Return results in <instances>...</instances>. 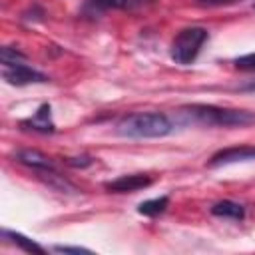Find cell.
Segmentation results:
<instances>
[{"label":"cell","instance_id":"52a82bcc","mask_svg":"<svg viewBox=\"0 0 255 255\" xmlns=\"http://www.w3.org/2000/svg\"><path fill=\"white\" fill-rule=\"evenodd\" d=\"M22 128L34 129V131H42V133H52L56 129V126L52 122V108H50V104H42L32 118L22 122Z\"/></svg>","mask_w":255,"mask_h":255},{"label":"cell","instance_id":"2e32d148","mask_svg":"<svg viewBox=\"0 0 255 255\" xmlns=\"http://www.w3.org/2000/svg\"><path fill=\"white\" fill-rule=\"evenodd\" d=\"M237 90H241V92H255V74L251 78H247L245 82H241L237 86Z\"/></svg>","mask_w":255,"mask_h":255},{"label":"cell","instance_id":"30bf717a","mask_svg":"<svg viewBox=\"0 0 255 255\" xmlns=\"http://www.w3.org/2000/svg\"><path fill=\"white\" fill-rule=\"evenodd\" d=\"M211 213L217 217H227V219H243L245 209H243V205H239L235 201L223 199V201H217L211 205Z\"/></svg>","mask_w":255,"mask_h":255},{"label":"cell","instance_id":"5b68a950","mask_svg":"<svg viewBox=\"0 0 255 255\" xmlns=\"http://www.w3.org/2000/svg\"><path fill=\"white\" fill-rule=\"evenodd\" d=\"M147 185H151V177L147 173H129V175H122L114 181H108L106 189L114 191V193H131V191L143 189Z\"/></svg>","mask_w":255,"mask_h":255},{"label":"cell","instance_id":"ba28073f","mask_svg":"<svg viewBox=\"0 0 255 255\" xmlns=\"http://www.w3.org/2000/svg\"><path fill=\"white\" fill-rule=\"evenodd\" d=\"M16 159H18L20 163H24V165L32 167V169H34V171H38V173L54 169L52 159H50L48 155H44V153L36 151V149H20V151L16 153Z\"/></svg>","mask_w":255,"mask_h":255},{"label":"cell","instance_id":"3957f363","mask_svg":"<svg viewBox=\"0 0 255 255\" xmlns=\"http://www.w3.org/2000/svg\"><path fill=\"white\" fill-rule=\"evenodd\" d=\"M207 30L201 28V26H191V28H183L171 42V48H169V56L171 60H175L177 64L185 66V64H191L197 54L201 52L203 44L207 42Z\"/></svg>","mask_w":255,"mask_h":255},{"label":"cell","instance_id":"5bb4252c","mask_svg":"<svg viewBox=\"0 0 255 255\" xmlns=\"http://www.w3.org/2000/svg\"><path fill=\"white\" fill-rule=\"evenodd\" d=\"M235 66L239 70H255V52L253 54H245V56H239L235 60Z\"/></svg>","mask_w":255,"mask_h":255},{"label":"cell","instance_id":"277c9868","mask_svg":"<svg viewBox=\"0 0 255 255\" xmlns=\"http://www.w3.org/2000/svg\"><path fill=\"white\" fill-rule=\"evenodd\" d=\"M4 80L12 86H28V84H42V82H48V76L22 64V62H16V64H8L4 66V72H2Z\"/></svg>","mask_w":255,"mask_h":255},{"label":"cell","instance_id":"9c48e42d","mask_svg":"<svg viewBox=\"0 0 255 255\" xmlns=\"http://www.w3.org/2000/svg\"><path fill=\"white\" fill-rule=\"evenodd\" d=\"M151 0H88V8L94 12H104V10H135L141 6H147Z\"/></svg>","mask_w":255,"mask_h":255},{"label":"cell","instance_id":"6da1fadb","mask_svg":"<svg viewBox=\"0 0 255 255\" xmlns=\"http://www.w3.org/2000/svg\"><path fill=\"white\" fill-rule=\"evenodd\" d=\"M183 124H199V126H223V128H241L255 124V114L245 110L217 108L209 104H191L183 106L177 112Z\"/></svg>","mask_w":255,"mask_h":255},{"label":"cell","instance_id":"8fae6325","mask_svg":"<svg viewBox=\"0 0 255 255\" xmlns=\"http://www.w3.org/2000/svg\"><path fill=\"white\" fill-rule=\"evenodd\" d=\"M2 237H6L10 243L18 245L20 249H24V251H28V253H44V251H46L42 245H38L36 241L28 239V237H24V235H20V233H16V231L4 229V231H2Z\"/></svg>","mask_w":255,"mask_h":255},{"label":"cell","instance_id":"9a60e30c","mask_svg":"<svg viewBox=\"0 0 255 255\" xmlns=\"http://www.w3.org/2000/svg\"><path fill=\"white\" fill-rule=\"evenodd\" d=\"M54 251H58V253H92L90 249H84V247H68V245H56Z\"/></svg>","mask_w":255,"mask_h":255},{"label":"cell","instance_id":"4fadbf2b","mask_svg":"<svg viewBox=\"0 0 255 255\" xmlns=\"http://www.w3.org/2000/svg\"><path fill=\"white\" fill-rule=\"evenodd\" d=\"M0 58H2V64H4V66H8V64L22 62V60H24V54H20L16 48L4 46V48H2V52H0Z\"/></svg>","mask_w":255,"mask_h":255},{"label":"cell","instance_id":"e0dca14e","mask_svg":"<svg viewBox=\"0 0 255 255\" xmlns=\"http://www.w3.org/2000/svg\"><path fill=\"white\" fill-rule=\"evenodd\" d=\"M199 2H203V4H211V6H217V4H229V2H233V0H199Z\"/></svg>","mask_w":255,"mask_h":255},{"label":"cell","instance_id":"7a4b0ae2","mask_svg":"<svg viewBox=\"0 0 255 255\" xmlns=\"http://www.w3.org/2000/svg\"><path fill=\"white\" fill-rule=\"evenodd\" d=\"M116 129L126 137H163L173 131V122L161 112H137L122 118Z\"/></svg>","mask_w":255,"mask_h":255},{"label":"cell","instance_id":"ac0fdd59","mask_svg":"<svg viewBox=\"0 0 255 255\" xmlns=\"http://www.w3.org/2000/svg\"><path fill=\"white\" fill-rule=\"evenodd\" d=\"M253 8H255V4H253Z\"/></svg>","mask_w":255,"mask_h":255},{"label":"cell","instance_id":"8992f818","mask_svg":"<svg viewBox=\"0 0 255 255\" xmlns=\"http://www.w3.org/2000/svg\"><path fill=\"white\" fill-rule=\"evenodd\" d=\"M245 159H255V145H239V147H225L219 149L217 153L211 155L209 165H225V163H235V161H245Z\"/></svg>","mask_w":255,"mask_h":255},{"label":"cell","instance_id":"7c38bea8","mask_svg":"<svg viewBox=\"0 0 255 255\" xmlns=\"http://www.w3.org/2000/svg\"><path fill=\"white\" fill-rule=\"evenodd\" d=\"M169 205V197L167 195H161V197H155V199H147V201H141L137 205V211L141 215H147V217H155L159 213L165 211V207Z\"/></svg>","mask_w":255,"mask_h":255}]
</instances>
